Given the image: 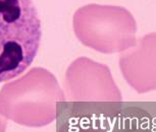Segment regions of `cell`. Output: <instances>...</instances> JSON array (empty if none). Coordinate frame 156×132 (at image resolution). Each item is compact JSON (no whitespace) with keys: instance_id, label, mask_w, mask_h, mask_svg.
I'll list each match as a JSON object with an SVG mask.
<instances>
[{"instance_id":"6da1fadb","label":"cell","mask_w":156,"mask_h":132,"mask_svg":"<svg viewBox=\"0 0 156 132\" xmlns=\"http://www.w3.org/2000/svg\"><path fill=\"white\" fill-rule=\"evenodd\" d=\"M61 101H66V96L53 73L34 67L2 86L0 114L22 126L43 127L56 119Z\"/></svg>"},{"instance_id":"7a4b0ae2","label":"cell","mask_w":156,"mask_h":132,"mask_svg":"<svg viewBox=\"0 0 156 132\" xmlns=\"http://www.w3.org/2000/svg\"><path fill=\"white\" fill-rule=\"evenodd\" d=\"M41 38V19L33 0H0V83L32 65Z\"/></svg>"},{"instance_id":"3957f363","label":"cell","mask_w":156,"mask_h":132,"mask_svg":"<svg viewBox=\"0 0 156 132\" xmlns=\"http://www.w3.org/2000/svg\"><path fill=\"white\" fill-rule=\"evenodd\" d=\"M73 25L83 45L104 54L123 52L137 42V22L122 6L85 5L73 14Z\"/></svg>"},{"instance_id":"277c9868","label":"cell","mask_w":156,"mask_h":132,"mask_svg":"<svg viewBox=\"0 0 156 132\" xmlns=\"http://www.w3.org/2000/svg\"><path fill=\"white\" fill-rule=\"evenodd\" d=\"M66 101L91 103L120 110L122 96L109 68L87 57L70 63L64 80Z\"/></svg>"},{"instance_id":"5b68a950","label":"cell","mask_w":156,"mask_h":132,"mask_svg":"<svg viewBox=\"0 0 156 132\" xmlns=\"http://www.w3.org/2000/svg\"><path fill=\"white\" fill-rule=\"evenodd\" d=\"M119 68L129 86L139 93L156 90V33L148 34L123 51Z\"/></svg>"},{"instance_id":"8992f818","label":"cell","mask_w":156,"mask_h":132,"mask_svg":"<svg viewBox=\"0 0 156 132\" xmlns=\"http://www.w3.org/2000/svg\"><path fill=\"white\" fill-rule=\"evenodd\" d=\"M6 127H7L6 118L0 114V132H6Z\"/></svg>"}]
</instances>
